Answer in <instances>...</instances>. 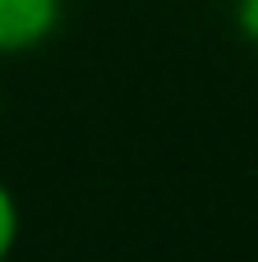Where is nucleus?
I'll list each match as a JSON object with an SVG mask.
<instances>
[{"instance_id":"2","label":"nucleus","mask_w":258,"mask_h":262,"mask_svg":"<svg viewBox=\"0 0 258 262\" xmlns=\"http://www.w3.org/2000/svg\"><path fill=\"white\" fill-rule=\"evenodd\" d=\"M18 230H23V212H18V198H14V189L0 180V262H9L14 244H18Z\"/></svg>"},{"instance_id":"3","label":"nucleus","mask_w":258,"mask_h":262,"mask_svg":"<svg viewBox=\"0 0 258 262\" xmlns=\"http://www.w3.org/2000/svg\"><path fill=\"white\" fill-rule=\"evenodd\" d=\"M235 28L249 46H258V0H235Z\"/></svg>"},{"instance_id":"1","label":"nucleus","mask_w":258,"mask_h":262,"mask_svg":"<svg viewBox=\"0 0 258 262\" xmlns=\"http://www.w3.org/2000/svg\"><path fill=\"white\" fill-rule=\"evenodd\" d=\"M60 18H65V0H0V60L46 46Z\"/></svg>"}]
</instances>
